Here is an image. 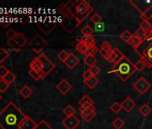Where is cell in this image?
Wrapping results in <instances>:
<instances>
[{
	"label": "cell",
	"mask_w": 152,
	"mask_h": 129,
	"mask_svg": "<svg viewBox=\"0 0 152 129\" xmlns=\"http://www.w3.org/2000/svg\"><path fill=\"white\" fill-rule=\"evenodd\" d=\"M135 72L134 64L127 56H124L120 62L114 64L110 71V73L115 74L122 82H126Z\"/></svg>",
	"instance_id": "2"
},
{
	"label": "cell",
	"mask_w": 152,
	"mask_h": 129,
	"mask_svg": "<svg viewBox=\"0 0 152 129\" xmlns=\"http://www.w3.org/2000/svg\"><path fill=\"white\" fill-rule=\"evenodd\" d=\"M75 10L76 13L75 14H79V15H90L93 12V7H91V5L83 0V1L80 2L77 6L75 7Z\"/></svg>",
	"instance_id": "7"
},
{
	"label": "cell",
	"mask_w": 152,
	"mask_h": 129,
	"mask_svg": "<svg viewBox=\"0 0 152 129\" xmlns=\"http://www.w3.org/2000/svg\"><path fill=\"white\" fill-rule=\"evenodd\" d=\"M80 40L85 44L87 47H91V46H96V40L93 36H83Z\"/></svg>",
	"instance_id": "20"
},
{
	"label": "cell",
	"mask_w": 152,
	"mask_h": 129,
	"mask_svg": "<svg viewBox=\"0 0 152 129\" xmlns=\"http://www.w3.org/2000/svg\"><path fill=\"white\" fill-rule=\"evenodd\" d=\"M112 126L115 129H121L124 126V121L120 118V117H116L113 122H112Z\"/></svg>",
	"instance_id": "29"
},
{
	"label": "cell",
	"mask_w": 152,
	"mask_h": 129,
	"mask_svg": "<svg viewBox=\"0 0 152 129\" xmlns=\"http://www.w3.org/2000/svg\"><path fill=\"white\" fill-rule=\"evenodd\" d=\"M29 46L31 47V48L36 53V54H42L41 52L44 50V48L48 46V42L47 40L42 38L40 35L36 34L29 42Z\"/></svg>",
	"instance_id": "3"
},
{
	"label": "cell",
	"mask_w": 152,
	"mask_h": 129,
	"mask_svg": "<svg viewBox=\"0 0 152 129\" xmlns=\"http://www.w3.org/2000/svg\"><path fill=\"white\" fill-rule=\"evenodd\" d=\"M89 69H90V71L91 72V74H92L93 76H97V75L100 73V68L97 66V64H95V66H93L92 67H91V68H89Z\"/></svg>",
	"instance_id": "46"
},
{
	"label": "cell",
	"mask_w": 152,
	"mask_h": 129,
	"mask_svg": "<svg viewBox=\"0 0 152 129\" xmlns=\"http://www.w3.org/2000/svg\"><path fill=\"white\" fill-rule=\"evenodd\" d=\"M144 55H145L146 56H148L149 59L152 60V45L147 49V51H146V53H145ZM144 55H143V56H144Z\"/></svg>",
	"instance_id": "51"
},
{
	"label": "cell",
	"mask_w": 152,
	"mask_h": 129,
	"mask_svg": "<svg viewBox=\"0 0 152 129\" xmlns=\"http://www.w3.org/2000/svg\"><path fill=\"white\" fill-rule=\"evenodd\" d=\"M140 27L141 29H143L145 32L147 31H149V30H152V26L151 24L149 23V22L148 20H142L140 23Z\"/></svg>",
	"instance_id": "38"
},
{
	"label": "cell",
	"mask_w": 152,
	"mask_h": 129,
	"mask_svg": "<svg viewBox=\"0 0 152 129\" xmlns=\"http://www.w3.org/2000/svg\"><path fill=\"white\" fill-rule=\"evenodd\" d=\"M110 108H111V110H112L114 113L117 114V113H119L120 110L122 109V105H121V103L115 101V102H114V103L110 106Z\"/></svg>",
	"instance_id": "39"
},
{
	"label": "cell",
	"mask_w": 152,
	"mask_h": 129,
	"mask_svg": "<svg viewBox=\"0 0 152 129\" xmlns=\"http://www.w3.org/2000/svg\"><path fill=\"white\" fill-rule=\"evenodd\" d=\"M26 115L15 103L9 102L0 111V127L2 129H20Z\"/></svg>",
	"instance_id": "1"
},
{
	"label": "cell",
	"mask_w": 152,
	"mask_h": 129,
	"mask_svg": "<svg viewBox=\"0 0 152 129\" xmlns=\"http://www.w3.org/2000/svg\"><path fill=\"white\" fill-rule=\"evenodd\" d=\"M140 59L143 61V63L145 64V66H146V67L151 68V66H152V60H151V59H149V58H148V56H146L145 55H144V56H140Z\"/></svg>",
	"instance_id": "43"
},
{
	"label": "cell",
	"mask_w": 152,
	"mask_h": 129,
	"mask_svg": "<svg viewBox=\"0 0 152 129\" xmlns=\"http://www.w3.org/2000/svg\"><path fill=\"white\" fill-rule=\"evenodd\" d=\"M75 112H76L75 108H74L72 105H70V104H68V105L63 109V113L64 114L65 117L74 116V115H75Z\"/></svg>",
	"instance_id": "27"
},
{
	"label": "cell",
	"mask_w": 152,
	"mask_h": 129,
	"mask_svg": "<svg viewBox=\"0 0 152 129\" xmlns=\"http://www.w3.org/2000/svg\"><path fill=\"white\" fill-rule=\"evenodd\" d=\"M134 67H135L136 72H141V71L144 70V68L146 67V66H145V64L143 63V61L141 59H140L139 61H137L134 64Z\"/></svg>",
	"instance_id": "36"
},
{
	"label": "cell",
	"mask_w": 152,
	"mask_h": 129,
	"mask_svg": "<svg viewBox=\"0 0 152 129\" xmlns=\"http://www.w3.org/2000/svg\"><path fill=\"white\" fill-rule=\"evenodd\" d=\"M113 51H114L115 56V64H117L118 62H120L125 56L123 54V52H122L118 48H115Z\"/></svg>",
	"instance_id": "30"
},
{
	"label": "cell",
	"mask_w": 152,
	"mask_h": 129,
	"mask_svg": "<svg viewBox=\"0 0 152 129\" xmlns=\"http://www.w3.org/2000/svg\"><path fill=\"white\" fill-rule=\"evenodd\" d=\"M1 25H2V26H4V27H7V26H8V25H9V23H1Z\"/></svg>",
	"instance_id": "52"
},
{
	"label": "cell",
	"mask_w": 152,
	"mask_h": 129,
	"mask_svg": "<svg viewBox=\"0 0 152 129\" xmlns=\"http://www.w3.org/2000/svg\"><path fill=\"white\" fill-rule=\"evenodd\" d=\"M79 63H80V58L73 53H70L68 58L64 62V64L69 69H74L79 64Z\"/></svg>",
	"instance_id": "12"
},
{
	"label": "cell",
	"mask_w": 152,
	"mask_h": 129,
	"mask_svg": "<svg viewBox=\"0 0 152 129\" xmlns=\"http://www.w3.org/2000/svg\"><path fill=\"white\" fill-rule=\"evenodd\" d=\"M30 69L34 70L36 72H38L41 77V79H43V66H42V63L39 60V57H35L33 60H31V62L30 63Z\"/></svg>",
	"instance_id": "13"
},
{
	"label": "cell",
	"mask_w": 152,
	"mask_h": 129,
	"mask_svg": "<svg viewBox=\"0 0 152 129\" xmlns=\"http://www.w3.org/2000/svg\"><path fill=\"white\" fill-rule=\"evenodd\" d=\"M39 58V60L42 63V66H43V78H45L48 74H50L56 67V64L45 55V54H40L38 56Z\"/></svg>",
	"instance_id": "4"
},
{
	"label": "cell",
	"mask_w": 152,
	"mask_h": 129,
	"mask_svg": "<svg viewBox=\"0 0 152 129\" xmlns=\"http://www.w3.org/2000/svg\"><path fill=\"white\" fill-rule=\"evenodd\" d=\"M102 21H103V18H102V16L99 13H94L91 16V22L92 23H94V24L100 23H102Z\"/></svg>",
	"instance_id": "32"
},
{
	"label": "cell",
	"mask_w": 152,
	"mask_h": 129,
	"mask_svg": "<svg viewBox=\"0 0 152 129\" xmlns=\"http://www.w3.org/2000/svg\"><path fill=\"white\" fill-rule=\"evenodd\" d=\"M14 40L17 43V45L22 48L23 47H24L27 43H28V39H27V37L23 34V33H22V32H17L16 33V35L15 36V38H14Z\"/></svg>",
	"instance_id": "16"
},
{
	"label": "cell",
	"mask_w": 152,
	"mask_h": 129,
	"mask_svg": "<svg viewBox=\"0 0 152 129\" xmlns=\"http://www.w3.org/2000/svg\"><path fill=\"white\" fill-rule=\"evenodd\" d=\"M74 48L79 53H81L83 55H85V52H86L88 47L85 44H83L80 40H76V44H75Z\"/></svg>",
	"instance_id": "23"
},
{
	"label": "cell",
	"mask_w": 152,
	"mask_h": 129,
	"mask_svg": "<svg viewBox=\"0 0 152 129\" xmlns=\"http://www.w3.org/2000/svg\"><path fill=\"white\" fill-rule=\"evenodd\" d=\"M151 85L147 81L146 78L144 77H140L133 84V88L135 89V91L140 93V95L145 94L149 89H150Z\"/></svg>",
	"instance_id": "5"
},
{
	"label": "cell",
	"mask_w": 152,
	"mask_h": 129,
	"mask_svg": "<svg viewBox=\"0 0 152 129\" xmlns=\"http://www.w3.org/2000/svg\"><path fill=\"white\" fill-rule=\"evenodd\" d=\"M56 23H38V26L46 34H48L56 27Z\"/></svg>",
	"instance_id": "17"
},
{
	"label": "cell",
	"mask_w": 152,
	"mask_h": 129,
	"mask_svg": "<svg viewBox=\"0 0 152 129\" xmlns=\"http://www.w3.org/2000/svg\"><path fill=\"white\" fill-rule=\"evenodd\" d=\"M1 99H2V96H1V94H0V100H1Z\"/></svg>",
	"instance_id": "53"
},
{
	"label": "cell",
	"mask_w": 152,
	"mask_h": 129,
	"mask_svg": "<svg viewBox=\"0 0 152 129\" xmlns=\"http://www.w3.org/2000/svg\"><path fill=\"white\" fill-rule=\"evenodd\" d=\"M62 125L65 127V129H75L78 125H80L81 122L75 116L65 117L62 120Z\"/></svg>",
	"instance_id": "8"
},
{
	"label": "cell",
	"mask_w": 152,
	"mask_h": 129,
	"mask_svg": "<svg viewBox=\"0 0 152 129\" xmlns=\"http://www.w3.org/2000/svg\"><path fill=\"white\" fill-rule=\"evenodd\" d=\"M19 92H20V94H21L24 99L29 98V97L32 94V91H31V89L28 85L23 86V87L21 88V90H20Z\"/></svg>",
	"instance_id": "25"
},
{
	"label": "cell",
	"mask_w": 152,
	"mask_h": 129,
	"mask_svg": "<svg viewBox=\"0 0 152 129\" xmlns=\"http://www.w3.org/2000/svg\"><path fill=\"white\" fill-rule=\"evenodd\" d=\"M16 32L13 29H10L7 32V37L8 38V40H13L15 38V36L16 35Z\"/></svg>",
	"instance_id": "48"
},
{
	"label": "cell",
	"mask_w": 152,
	"mask_h": 129,
	"mask_svg": "<svg viewBox=\"0 0 152 129\" xmlns=\"http://www.w3.org/2000/svg\"><path fill=\"white\" fill-rule=\"evenodd\" d=\"M134 34L137 36V37H139V38H140L141 40H145V34H146V32L143 30V29H141L140 27H139L136 31H135V32H134Z\"/></svg>",
	"instance_id": "40"
},
{
	"label": "cell",
	"mask_w": 152,
	"mask_h": 129,
	"mask_svg": "<svg viewBox=\"0 0 152 129\" xmlns=\"http://www.w3.org/2000/svg\"><path fill=\"white\" fill-rule=\"evenodd\" d=\"M132 33H131L128 30H124L122 33H121V35H120V38H121V40L124 41V42H125V43H129L130 42V40H132Z\"/></svg>",
	"instance_id": "26"
},
{
	"label": "cell",
	"mask_w": 152,
	"mask_h": 129,
	"mask_svg": "<svg viewBox=\"0 0 152 129\" xmlns=\"http://www.w3.org/2000/svg\"><path fill=\"white\" fill-rule=\"evenodd\" d=\"M139 112L143 116V117H147L148 116L151 112H152V108L149 107V105H148L147 103L142 104L140 108H139Z\"/></svg>",
	"instance_id": "22"
},
{
	"label": "cell",
	"mask_w": 152,
	"mask_h": 129,
	"mask_svg": "<svg viewBox=\"0 0 152 129\" xmlns=\"http://www.w3.org/2000/svg\"><path fill=\"white\" fill-rule=\"evenodd\" d=\"M84 64H87V66L91 68L93 66H95L96 63H97V58L95 56H86L84 57Z\"/></svg>",
	"instance_id": "24"
},
{
	"label": "cell",
	"mask_w": 152,
	"mask_h": 129,
	"mask_svg": "<svg viewBox=\"0 0 152 129\" xmlns=\"http://www.w3.org/2000/svg\"><path fill=\"white\" fill-rule=\"evenodd\" d=\"M7 43H8V45H9L13 49H15V51H19V50L21 49V48L17 45V43L14 40V39H13V40H7Z\"/></svg>",
	"instance_id": "44"
},
{
	"label": "cell",
	"mask_w": 152,
	"mask_h": 129,
	"mask_svg": "<svg viewBox=\"0 0 152 129\" xmlns=\"http://www.w3.org/2000/svg\"><path fill=\"white\" fill-rule=\"evenodd\" d=\"M15 79H16V76H15V75L14 74V73H12V72H8L7 73V75L3 78V80H5L9 85L11 84H13L15 81Z\"/></svg>",
	"instance_id": "33"
},
{
	"label": "cell",
	"mask_w": 152,
	"mask_h": 129,
	"mask_svg": "<svg viewBox=\"0 0 152 129\" xmlns=\"http://www.w3.org/2000/svg\"><path fill=\"white\" fill-rule=\"evenodd\" d=\"M8 72H9V70L5 66H1L0 67V78L3 79L7 75Z\"/></svg>",
	"instance_id": "47"
},
{
	"label": "cell",
	"mask_w": 152,
	"mask_h": 129,
	"mask_svg": "<svg viewBox=\"0 0 152 129\" xmlns=\"http://www.w3.org/2000/svg\"><path fill=\"white\" fill-rule=\"evenodd\" d=\"M81 32H82V34H83V36H92V34H93V32H94V29H93L91 25L86 24V25L82 29Z\"/></svg>",
	"instance_id": "28"
},
{
	"label": "cell",
	"mask_w": 152,
	"mask_h": 129,
	"mask_svg": "<svg viewBox=\"0 0 152 129\" xmlns=\"http://www.w3.org/2000/svg\"><path fill=\"white\" fill-rule=\"evenodd\" d=\"M145 40L148 41H152V30L147 31L145 34Z\"/></svg>",
	"instance_id": "49"
},
{
	"label": "cell",
	"mask_w": 152,
	"mask_h": 129,
	"mask_svg": "<svg viewBox=\"0 0 152 129\" xmlns=\"http://www.w3.org/2000/svg\"><path fill=\"white\" fill-rule=\"evenodd\" d=\"M35 129H54L47 121L45 120H40L35 127Z\"/></svg>",
	"instance_id": "31"
},
{
	"label": "cell",
	"mask_w": 152,
	"mask_h": 129,
	"mask_svg": "<svg viewBox=\"0 0 152 129\" xmlns=\"http://www.w3.org/2000/svg\"><path fill=\"white\" fill-rule=\"evenodd\" d=\"M121 105H122V108H123L125 112H127V113H130V112L135 108V106H136L135 102H134L130 97H126V98L122 101Z\"/></svg>",
	"instance_id": "14"
},
{
	"label": "cell",
	"mask_w": 152,
	"mask_h": 129,
	"mask_svg": "<svg viewBox=\"0 0 152 129\" xmlns=\"http://www.w3.org/2000/svg\"><path fill=\"white\" fill-rule=\"evenodd\" d=\"M80 113H81L82 117L86 122H90L96 117V109H95L94 105L89 108H80Z\"/></svg>",
	"instance_id": "9"
},
{
	"label": "cell",
	"mask_w": 152,
	"mask_h": 129,
	"mask_svg": "<svg viewBox=\"0 0 152 129\" xmlns=\"http://www.w3.org/2000/svg\"><path fill=\"white\" fill-rule=\"evenodd\" d=\"M9 87V84L3 79H0V92L3 93L5 92Z\"/></svg>",
	"instance_id": "41"
},
{
	"label": "cell",
	"mask_w": 152,
	"mask_h": 129,
	"mask_svg": "<svg viewBox=\"0 0 152 129\" xmlns=\"http://www.w3.org/2000/svg\"><path fill=\"white\" fill-rule=\"evenodd\" d=\"M113 49L114 48H112V46L110 45V43L107 40H104L102 42L101 46H100V49H99V53L106 60H108V57H109L110 54L113 52Z\"/></svg>",
	"instance_id": "10"
},
{
	"label": "cell",
	"mask_w": 152,
	"mask_h": 129,
	"mask_svg": "<svg viewBox=\"0 0 152 129\" xmlns=\"http://www.w3.org/2000/svg\"><path fill=\"white\" fill-rule=\"evenodd\" d=\"M99 79L97 78V76H91V77H90L89 79H87V80H84V84H85V85L87 86V87H89L90 89H94L98 84H99Z\"/></svg>",
	"instance_id": "21"
},
{
	"label": "cell",
	"mask_w": 152,
	"mask_h": 129,
	"mask_svg": "<svg viewBox=\"0 0 152 129\" xmlns=\"http://www.w3.org/2000/svg\"><path fill=\"white\" fill-rule=\"evenodd\" d=\"M130 4L132 6H133V7L138 10L140 15H142L151 6H152V0H141V1H130Z\"/></svg>",
	"instance_id": "6"
},
{
	"label": "cell",
	"mask_w": 152,
	"mask_h": 129,
	"mask_svg": "<svg viewBox=\"0 0 152 129\" xmlns=\"http://www.w3.org/2000/svg\"><path fill=\"white\" fill-rule=\"evenodd\" d=\"M36 125L37 123L34 122L33 119H31L29 116H26L21 123L20 129H35Z\"/></svg>",
	"instance_id": "15"
},
{
	"label": "cell",
	"mask_w": 152,
	"mask_h": 129,
	"mask_svg": "<svg viewBox=\"0 0 152 129\" xmlns=\"http://www.w3.org/2000/svg\"><path fill=\"white\" fill-rule=\"evenodd\" d=\"M93 29H94V32H104V31H105V24H104L103 22L100 23L95 24V27H94Z\"/></svg>",
	"instance_id": "45"
},
{
	"label": "cell",
	"mask_w": 152,
	"mask_h": 129,
	"mask_svg": "<svg viewBox=\"0 0 152 129\" xmlns=\"http://www.w3.org/2000/svg\"><path fill=\"white\" fill-rule=\"evenodd\" d=\"M99 51V49L96 46L88 47V48H87V50H86V52H85V56H95Z\"/></svg>",
	"instance_id": "35"
},
{
	"label": "cell",
	"mask_w": 152,
	"mask_h": 129,
	"mask_svg": "<svg viewBox=\"0 0 152 129\" xmlns=\"http://www.w3.org/2000/svg\"><path fill=\"white\" fill-rule=\"evenodd\" d=\"M91 76H92V74H91V72L90 71V69L84 71V73L83 74V77L84 80H87V79H89V78L91 77Z\"/></svg>",
	"instance_id": "50"
},
{
	"label": "cell",
	"mask_w": 152,
	"mask_h": 129,
	"mask_svg": "<svg viewBox=\"0 0 152 129\" xmlns=\"http://www.w3.org/2000/svg\"><path fill=\"white\" fill-rule=\"evenodd\" d=\"M56 90L63 95L67 94L72 88V85L65 79H63L59 82V84L56 86Z\"/></svg>",
	"instance_id": "11"
},
{
	"label": "cell",
	"mask_w": 152,
	"mask_h": 129,
	"mask_svg": "<svg viewBox=\"0 0 152 129\" xmlns=\"http://www.w3.org/2000/svg\"><path fill=\"white\" fill-rule=\"evenodd\" d=\"M79 105H80V107L81 108H89V107H91V106H93L94 105V103H93V100H91V98L89 96V95H87V94H85V95H83V97H82V99L79 100Z\"/></svg>",
	"instance_id": "18"
},
{
	"label": "cell",
	"mask_w": 152,
	"mask_h": 129,
	"mask_svg": "<svg viewBox=\"0 0 152 129\" xmlns=\"http://www.w3.org/2000/svg\"><path fill=\"white\" fill-rule=\"evenodd\" d=\"M9 56V52L4 48H0V63H3Z\"/></svg>",
	"instance_id": "34"
},
{
	"label": "cell",
	"mask_w": 152,
	"mask_h": 129,
	"mask_svg": "<svg viewBox=\"0 0 152 129\" xmlns=\"http://www.w3.org/2000/svg\"><path fill=\"white\" fill-rule=\"evenodd\" d=\"M28 74H29V75H30L32 79H34L35 81H39V80H40V79H41V77H40L39 74L38 72L34 71V70L30 69V70H29V72H28Z\"/></svg>",
	"instance_id": "42"
},
{
	"label": "cell",
	"mask_w": 152,
	"mask_h": 129,
	"mask_svg": "<svg viewBox=\"0 0 152 129\" xmlns=\"http://www.w3.org/2000/svg\"><path fill=\"white\" fill-rule=\"evenodd\" d=\"M69 54L70 53H68L65 49H62L59 53H58V55H57V57L59 58V60L60 61H62V62H65V60L68 58V56H69Z\"/></svg>",
	"instance_id": "37"
},
{
	"label": "cell",
	"mask_w": 152,
	"mask_h": 129,
	"mask_svg": "<svg viewBox=\"0 0 152 129\" xmlns=\"http://www.w3.org/2000/svg\"><path fill=\"white\" fill-rule=\"evenodd\" d=\"M144 42V40H141L140 38H139V37H137L135 34H133L132 35V40H130V42H129V44L135 49V50H137L141 45H142V43Z\"/></svg>",
	"instance_id": "19"
},
{
	"label": "cell",
	"mask_w": 152,
	"mask_h": 129,
	"mask_svg": "<svg viewBox=\"0 0 152 129\" xmlns=\"http://www.w3.org/2000/svg\"><path fill=\"white\" fill-rule=\"evenodd\" d=\"M151 68H152V66H151Z\"/></svg>",
	"instance_id": "54"
}]
</instances>
